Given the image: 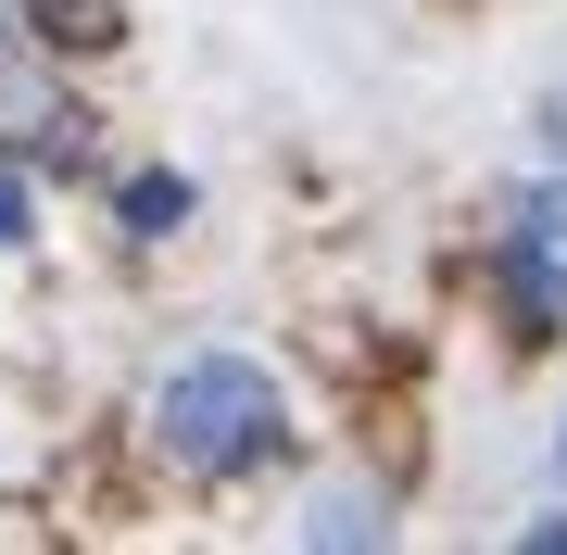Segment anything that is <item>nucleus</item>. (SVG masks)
I'll return each mask as SVG.
<instances>
[{"label": "nucleus", "instance_id": "1", "mask_svg": "<svg viewBox=\"0 0 567 555\" xmlns=\"http://www.w3.org/2000/svg\"><path fill=\"white\" fill-rule=\"evenodd\" d=\"M278 379L252 367V353H203V367H177L164 379V454H189V467H265L278 454Z\"/></svg>", "mask_w": 567, "mask_h": 555}, {"label": "nucleus", "instance_id": "2", "mask_svg": "<svg viewBox=\"0 0 567 555\" xmlns=\"http://www.w3.org/2000/svg\"><path fill=\"white\" fill-rule=\"evenodd\" d=\"M555 266H567V203H529L517 215V304H529V329H543V304H555Z\"/></svg>", "mask_w": 567, "mask_h": 555}, {"label": "nucleus", "instance_id": "3", "mask_svg": "<svg viewBox=\"0 0 567 555\" xmlns=\"http://www.w3.org/2000/svg\"><path fill=\"white\" fill-rule=\"evenodd\" d=\"M25 25H39L51 51H114L126 13H114V0H25Z\"/></svg>", "mask_w": 567, "mask_h": 555}, {"label": "nucleus", "instance_id": "4", "mask_svg": "<svg viewBox=\"0 0 567 555\" xmlns=\"http://www.w3.org/2000/svg\"><path fill=\"white\" fill-rule=\"evenodd\" d=\"M177 215H189V177H140L126 189V227H140V240H164Z\"/></svg>", "mask_w": 567, "mask_h": 555}, {"label": "nucleus", "instance_id": "5", "mask_svg": "<svg viewBox=\"0 0 567 555\" xmlns=\"http://www.w3.org/2000/svg\"><path fill=\"white\" fill-rule=\"evenodd\" d=\"M303 543H379V505H353V493H328V505L303 517Z\"/></svg>", "mask_w": 567, "mask_h": 555}, {"label": "nucleus", "instance_id": "6", "mask_svg": "<svg viewBox=\"0 0 567 555\" xmlns=\"http://www.w3.org/2000/svg\"><path fill=\"white\" fill-rule=\"evenodd\" d=\"M0 240H25V189L13 177H0Z\"/></svg>", "mask_w": 567, "mask_h": 555}, {"label": "nucleus", "instance_id": "7", "mask_svg": "<svg viewBox=\"0 0 567 555\" xmlns=\"http://www.w3.org/2000/svg\"><path fill=\"white\" fill-rule=\"evenodd\" d=\"M543 140H555V152H567V89H555V114H543Z\"/></svg>", "mask_w": 567, "mask_h": 555}]
</instances>
